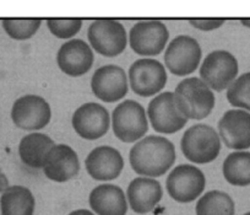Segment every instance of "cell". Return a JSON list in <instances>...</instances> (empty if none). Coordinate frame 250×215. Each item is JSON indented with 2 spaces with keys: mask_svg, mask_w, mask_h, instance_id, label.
Returning a JSON list of instances; mask_svg holds the SVG:
<instances>
[{
  "mask_svg": "<svg viewBox=\"0 0 250 215\" xmlns=\"http://www.w3.org/2000/svg\"><path fill=\"white\" fill-rule=\"evenodd\" d=\"M220 138L225 145L234 150L250 148V113L243 110H229L218 122Z\"/></svg>",
  "mask_w": 250,
  "mask_h": 215,
  "instance_id": "cell-16",
  "label": "cell"
},
{
  "mask_svg": "<svg viewBox=\"0 0 250 215\" xmlns=\"http://www.w3.org/2000/svg\"><path fill=\"white\" fill-rule=\"evenodd\" d=\"M129 81L136 95L150 97L165 88L167 84V73L162 63L152 58H144L131 64L129 69Z\"/></svg>",
  "mask_w": 250,
  "mask_h": 215,
  "instance_id": "cell-9",
  "label": "cell"
},
{
  "mask_svg": "<svg viewBox=\"0 0 250 215\" xmlns=\"http://www.w3.org/2000/svg\"><path fill=\"white\" fill-rule=\"evenodd\" d=\"M238 60L228 50H213L206 55L200 68V78L211 90L223 91L237 79Z\"/></svg>",
  "mask_w": 250,
  "mask_h": 215,
  "instance_id": "cell-5",
  "label": "cell"
},
{
  "mask_svg": "<svg viewBox=\"0 0 250 215\" xmlns=\"http://www.w3.org/2000/svg\"><path fill=\"white\" fill-rule=\"evenodd\" d=\"M114 135L124 143L141 139L148 130L145 108L134 100H125L117 106L112 115Z\"/></svg>",
  "mask_w": 250,
  "mask_h": 215,
  "instance_id": "cell-4",
  "label": "cell"
},
{
  "mask_svg": "<svg viewBox=\"0 0 250 215\" xmlns=\"http://www.w3.org/2000/svg\"><path fill=\"white\" fill-rule=\"evenodd\" d=\"M196 215H234L235 208L232 198L221 191H210L199 199Z\"/></svg>",
  "mask_w": 250,
  "mask_h": 215,
  "instance_id": "cell-24",
  "label": "cell"
},
{
  "mask_svg": "<svg viewBox=\"0 0 250 215\" xmlns=\"http://www.w3.org/2000/svg\"><path fill=\"white\" fill-rule=\"evenodd\" d=\"M161 183L155 178L138 177L130 182L126 191L129 205L138 214H146L156 208L162 199Z\"/></svg>",
  "mask_w": 250,
  "mask_h": 215,
  "instance_id": "cell-19",
  "label": "cell"
},
{
  "mask_svg": "<svg viewBox=\"0 0 250 215\" xmlns=\"http://www.w3.org/2000/svg\"><path fill=\"white\" fill-rule=\"evenodd\" d=\"M178 111L187 119H204L215 107L213 91L200 78H187L180 81L174 91Z\"/></svg>",
  "mask_w": 250,
  "mask_h": 215,
  "instance_id": "cell-2",
  "label": "cell"
},
{
  "mask_svg": "<svg viewBox=\"0 0 250 215\" xmlns=\"http://www.w3.org/2000/svg\"><path fill=\"white\" fill-rule=\"evenodd\" d=\"M52 118V111L47 101L38 95L19 97L11 108V119L20 129L38 130L47 127Z\"/></svg>",
  "mask_w": 250,
  "mask_h": 215,
  "instance_id": "cell-11",
  "label": "cell"
},
{
  "mask_svg": "<svg viewBox=\"0 0 250 215\" xmlns=\"http://www.w3.org/2000/svg\"><path fill=\"white\" fill-rule=\"evenodd\" d=\"M9 187V181L8 177L5 176V173L0 170V193H3L6 188Z\"/></svg>",
  "mask_w": 250,
  "mask_h": 215,
  "instance_id": "cell-29",
  "label": "cell"
},
{
  "mask_svg": "<svg viewBox=\"0 0 250 215\" xmlns=\"http://www.w3.org/2000/svg\"><path fill=\"white\" fill-rule=\"evenodd\" d=\"M226 20L223 19H195L189 20V24L200 31H213L220 28Z\"/></svg>",
  "mask_w": 250,
  "mask_h": 215,
  "instance_id": "cell-28",
  "label": "cell"
},
{
  "mask_svg": "<svg viewBox=\"0 0 250 215\" xmlns=\"http://www.w3.org/2000/svg\"><path fill=\"white\" fill-rule=\"evenodd\" d=\"M54 142L43 133H31L21 139L19 144V155L26 166L42 168L43 161L54 146Z\"/></svg>",
  "mask_w": 250,
  "mask_h": 215,
  "instance_id": "cell-21",
  "label": "cell"
},
{
  "mask_svg": "<svg viewBox=\"0 0 250 215\" xmlns=\"http://www.w3.org/2000/svg\"><path fill=\"white\" fill-rule=\"evenodd\" d=\"M50 32L60 40L71 38L80 32L83 21L80 19H49L47 21Z\"/></svg>",
  "mask_w": 250,
  "mask_h": 215,
  "instance_id": "cell-27",
  "label": "cell"
},
{
  "mask_svg": "<svg viewBox=\"0 0 250 215\" xmlns=\"http://www.w3.org/2000/svg\"><path fill=\"white\" fill-rule=\"evenodd\" d=\"M185 158L194 164L212 163L221 150V139L212 127L196 124L185 130L180 140Z\"/></svg>",
  "mask_w": 250,
  "mask_h": 215,
  "instance_id": "cell-3",
  "label": "cell"
},
{
  "mask_svg": "<svg viewBox=\"0 0 250 215\" xmlns=\"http://www.w3.org/2000/svg\"><path fill=\"white\" fill-rule=\"evenodd\" d=\"M40 19H5L3 27L13 40L25 41L32 37L41 27Z\"/></svg>",
  "mask_w": 250,
  "mask_h": 215,
  "instance_id": "cell-26",
  "label": "cell"
},
{
  "mask_svg": "<svg viewBox=\"0 0 250 215\" xmlns=\"http://www.w3.org/2000/svg\"><path fill=\"white\" fill-rule=\"evenodd\" d=\"M93 95L104 102H115L128 94V76L118 65L108 64L98 68L91 79Z\"/></svg>",
  "mask_w": 250,
  "mask_h": 215,
  "instance_id": "cell-13",
  "label": "cell"
},
{
  "mask_svg": "<svg viewBox=\"0 0 250 215\" xmlns=\"http://www.w3.org/2000/svg\"><path fill=\"white\" fill-rule=\"evenodd\" d=\"M71 123L74 130L81 138L86 140H96L108 132L110 117L108 111L102 105L87 102L74 112Z\"/></svg>",
  "mask_w": 250,
  "mask_h": 215,
  "instance_id": "cell-14",
  "label": "cell"
},
{
  "mask_svg": "<svg viewBox=\"0 0 250 215\" xmlns=\"http://www.w3.org/2000/svg\"><path fill=\"white\" fill-rule=\"evenodd\" d=\"M57 63L62 73L78 78L92 68L93 52L85 41L70 40L58 50Z\"/></svg>",
  "mask_w": 250,
  "mask_h": 215,
  "instance_id": "cell-17",
  "label": "cell"
},
{
  "mask_svg": "<svg viewBox=\"0 0 250 215\" xmlns=\"http://www.w3.org/2000/svg\"><path fill=\"white\" fill-rule=\"evenodd\" d=\"M240 23H242V25L247 26L248 28H250V19H243V20H240Z\"/></svg>",
  "mask_w": 250,
  "mask_h": 215,
  "instance_id": "cell-31",
  "label": "cell"
},
{
  "mask_svg": "<svg viewBox=\"0 0 250 215\" xmlns=\"http://www.w3.org/2000/svg\"><path fill=\"white\" fill-rule=\"evenodd\" d=\"M90 207L97 215H126L128 202L120 187L100 185L90 193Z\"/></svg>",
  "mask_w": 250,
  "mask_h": 215,
  "instance_id": "cell-20",
  "label": "cell"
},
{
  "mask_svg": "<svg viewBox=\"0 0 250 215\" xmlns=\"http://www.w3.org/2000/svg\"><path fill=\"white\" fill-rule=\"evenodd\" d=\"M227 100L233 107L250 112V73L242 74L227 89Z\"/></svg>",
  "mask_w": 250,
  "mask_h": 215,
  "instance_id": "cell-25",
  "label": "cell"
},
{
  "mask_svg": "<svg viewBox=\"0 0 250 215\" xmlns=\"http://www.w3.org/2000/svg\"><path fill=\"white\" fill-rule=\"evenodd\" d=\"M201 54L200 45L195 38L187 35L177 36L166 49V67L177 76L189 75L200 64Z\"/></svg>",
  "mask_w": 250,
  "mask_h": 215,
  "instance_id": "cell-8",
  "label": "cell"
},
{
  "mask_svg": "<svg viewBox=\"0 0 250 215\" xmlns=\"http://www.w3.org/2000/svg\"><path fill=\"white\" fill-rule=\"evenodd\" d=\"M87 37L93 49L104 57H117L124 52L128 43L124 26L113 19L93 21L88 27Z\"/></svg>",
  "mask_w": 250,
  "mask_h": 215,
  "instance_id": "cell-6",
  "label": "cell"
},
{
  "mask_svg": "<svg viewBox=\"0 0 250 215\" xmlns=\"http://www.w3.org/2000/svg\"><path fill=\"white\" fill-rule=\"evenodd\" d=\"M69 215H95V214L87 209H78V210H74V212H71Z\"/></svg>",
  "mask_w": 250,
  "mask_h": 215,
  "instance_id": "cell-30",
  "label": "cell"
},
{
  "mask_svg": "<svg viewBox=\"0 0 250 215\" xmlns=\"http://www.w3.org/2000/svg\"><path fill=\"white\" fill-rule=\"evenodd\" d=\"M129 161L138 175L150 178L160 177L174 164V145L165 137L148 135L131 148Z\"/></svg>",
  "mask_w": 250,
  "mask_h": 215,
  "instance_id": "cell-1",
  "label": "cell"
},
{
  "mask_svg": "<svg viewBox=\"0 0 250 215\" xmlns=\"http://www.w3.org/2000/svg\"><path fill=\"white\" fill-rule=\"evenodd\" d=\"M244 215H250V212H249V213H247V214H244Z\"/></svg>",
  "mask_w": 250,
  "mask_h": 215,
  "instance_id": "cell-32",
  "label": "cell"
},
{
  "mask_svg": "<svg viewBox=\"0 0 250 215\" xmlns=\"http://www.w3.org/2000/svg\"><path fill=\"white\" fill-rule=\"evenodd\" d=\"M147 117L153 129L163 134L179 132L188 122L175 106L174 94L169 91L160 94L151 100L147 107Z\"/></svg>",
  "mask_w": 250,
  "mask_h": 215,
  "instance_id": "cell-12",
  "label": "cell"
},
{
  "mask_svg": "<svg viewBox=\"0 0 250 215\" xmlns=\"http://www.w3.org/2000/svg\"><path fill=\"white\" fill-rule=\"evenodd\" d=\"M88 175L97 181H110L117 178L124 167V160L119 151L112 146H97L85 160Z\"/></svg>",
  "mask_w": 250,
  "mask_h": 215,
  "instance_id": "cell-18",
  "label": "cell"
},
{
  "mask_svg": "<svg viewBox=\"0 0 250 215\" xmlns=\"http://www.w3.org/2000/svg\"><path fill=\"white\" fill-rule=\"evenodd\" d=\"M168 38L169 32L165 24L158 20H145L139 21L131 27L129 42L136 54L152 57L165 49Z\"/></svg>",
  "mask_w": 250,
  "mask_h": 215,
  "instance_id": "cell-10",
  "label": "cell"
},
{
  "mask_svg": "<svg viewBox=\"0 0 250 215\" xmlns=\"http://www.w3.org/2000/svg\"><path fill=\"white\" fill-rule=\"evenodd\" d=\"M43 172L54 182H66L76 177L80 161L76 151L66 144H58L49 150L43 161Z\"/></svg>",
  "mask_w": 250,
  "mask_h": 215,
  "instance_id": "cell-15",
  "label": "cell"
},
{
  "mask_svg": "<svg viewBox=\"0 0 250 215\" xmlns=\"http://www.w3.org/2000/svg\"><path fill=\"white\" fill-rule=\"evenodd\" d=\"M206 178L203 171L193 165H179L172 170L166 181L170 197L179 203H190L203 194Z\"/></svg>",
  "mask_w": 250,
  "mask_h": 215,
  "instance_id": "cell-7",
  "label": "cell"
},
{
  "mask_svg": "<svg viewBox=\"0 0 250 215\" xmlns=\"http://www.w3.org/2000/svg\"><path fill=\"white\" fill-rule=\"evenodd\" d=\"M35 197L23 186H9L0 197L1 215H33Z\"/></svg>",
  "mask_w": 250,
  "mask_h": 215,
  "instance_id": "cell-22",
  "label": "cell"
},
{
  "mask_svg": "<svg viewBox=\"0 0 250 215\" xmlns=\"http://www.w3.org/2000/svg\"><path fill=\"white\" fill-rule=\"evenodd\" d=\"M223 176L233 186L245 187L250 185V153L235 151L229 154L223 163Z\"/></svg>",
  "mask_w": 250,
  "mask_h": 215,
  "instance_id": "cell-23",
  "label": "cell"
}]
</instances>
